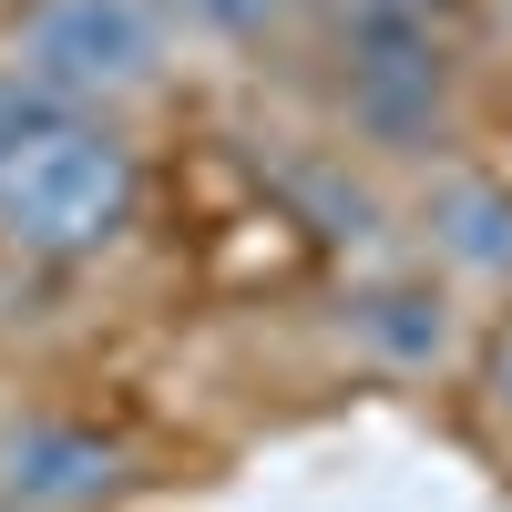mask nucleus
Instances as JSON below:
<instances>
[{"instance_id":"f257e3e1","label":"nucleus","mask_w":512,"mask_h":512,"mask_svg":"<svg viewBox=\"0 0 512 512\" xmlns=\"http://www.w3.org/2000/svg\"><path fill=\"white\" fill-rule=\"evenodd\" d=\"M134 144L93 113H62L52 134H31L0 164V236L31 256H103L134 226Z\"/></svg>"},{"instance_id":"f03ea898","label":"nucleus","mask_w":512,"mask_h":512,"mask_svg":"<svg viewBox=\"0 0 512 512\" xmlns=\"http://www.w3.org/2000/svg\"><path fill=\"white\" fill-rule=\"evenodd\" d=\"M11 72H31L72 113H103L164 72V11L154 0H31L11 31Z\"/></svg>"},{"instance_id":"7ed1b4c3","label":"nucleus","mask_w":512,"mask_h":512,"mask_svg":"<svg viewBox=\"0 0 512 512\" xmlns=\"http://www.w3.org/2000/svg\"><path fill=\"white\" fill-rule=\"evenodd\" d=\"M349 123L390 154H431L441 144V41L431 11H379V0H349Z\"/></svg>"},{"instance_id":"20e7f679","label":"nucleus","mask_w":512,"mask_h":512,"mask_svg":"<svg viewBox=\"0 0 512 512\" xmlns=\"http://www.w3.org/2000/svg\"><path fill=\"white\" fill-rule=\"evenodd\" d=\"M123 482H134V461L93 420H62V410L0 420V502H21V512H103V502H123Z\"/></svg>"},{"instance_id":"39448f33","label":"nucleus","mask_w":512,"mask_h":512,"mask_svg":"<svg viewBox=\"0 0 512 512\" xmlns=\"http://www.w3.org/2000/svg\"><path fill=\"white\" fill-rule=\"evenodd\" d=\"M349 338L379 369H441L451 359V287H431V277H369L349 297Z\"/></svg>"},{"instance_id":"423d86ee","label":"nucleus","mask_w":512,"mask_h":512,"mask_svg":"<svg viewBox=\"0 0 512 512\" xmlns=\"http://www.w3.org/2000/svg\"><path fill=\"white\" fill-rule=\"evenodd\" d=\"M431 246L451 256L461 277H512V195L482 175L431 185Z\"/></svg>"},{"instance_id":"0eeeda50","label":"nucleus","mask_w":512,"mask_h":512,"mask_svg":"<svg viewBox=\"0 0 512 512\" xmlns=\"http://www.w3.org/2000/svg\"><path fill=\"white\" fill-rule=\"evenodd\" d=\"M287 185H297V205L318 216V236H338V246H349V236H379V195L349 175V164L297 154V164H287Z\"/></svg>"},{"instance_id":"6e6552de","label":"nucleus","mask_w":512,"mask_h":512,"mask_svg":"<svg viewBox=\"0 0 512 512\" xmlns=\"http://www.w3.org/2000/svg\"><path fill=\"white\" fill-rule=\"evenodd\" d=\"M72 103H52V93H41V82L31 72H11V62H0V164H11L31 134H52V123H62Z\"/></svg>"},{"instance_id":"1a4fd4ad","label":"nucleus","mask_w":512,"mask_h":512,"mask_svg":"<svg viewBox=\"0 0 512 512\" xmlns=\"http://www.w3.org/2000/svg\"><path fill=\"white\" fill-rule=\"evenodd\" d=\"M175 11H185L195 31H216V41H256V31H277L287 0H175Z\"/></svg>"},{"instance_id":"9d476101","label":"nucleus","mask_w":512,"mask_h":512,"mask_svg":"<svg viewBox=\"0 0 512 512\" xmlns=\"http://www.w3.org/2000/svg\"><path fill=\"white\" fill-rule=\"evenodd\" d=\"M482 379H492V410H512V328L492 338V369H482Z\"/></svg>"},{"instance_id":"9b49d317","label":"nucleus","mask_w":512,"mask_h":512,"mask_svg":"<svg viewBox=\"0 0 512 512\" xmlns=\"http://www.w3.org/2000/svg\"><path fill=\"white\" fill-rule=\"evenodd\" d=\"M379 11H431V0H379Z\"/></svg>"},{"instance_id":"f8f14e48","label":"nucleus","mask_w":512,"mask_h":512,"mask_svg":"<svg viewBox=\"0 0 512 512\" xmlns=\"http://www.w3.org/2000/svg\"><path fill=\"white\" fill-rule=\"evenodd\" d=\"M0 512H21V502H0Z\"/></svg>"}]
</instances>
